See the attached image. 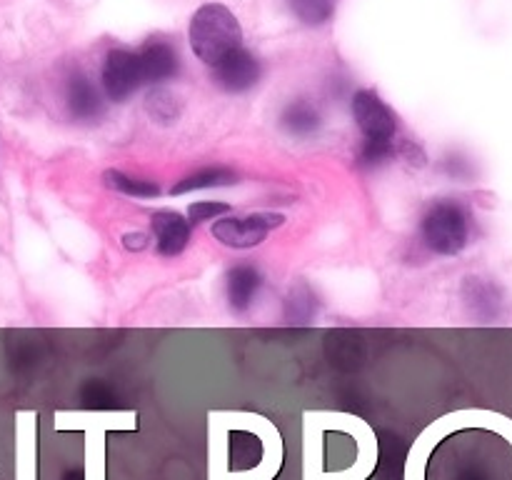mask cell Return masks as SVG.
<instances>
[{
    "label": "cell",
    "mask_w": 512,
    "mask_h": 480,
    "mask_svg": "<svg viewBox=\"0 0 512 480\" xmlns=\"http://www.w3.org/2000/svg\"><path fill=\"white\" fill-rule=\"evenodd\" d=\"M213 80L225 93H245L260 80V63L250 50L240 45L213 65Z\"/></svg>",
    "instance_id": "obj_6"
},
{
    "label": "cell",
    "mask_w": 512,
    "mask_h": 480,
    "mask_svg": "<svg viewBox=\"0 0 512 480\" xmlns=\"http://www.w3.org/2000/svg\"><path fill=\"white\" fill-rule=\"evenodd\" d=\"M353 118L365 140H393L398 133V118L390 110V105L373 90L355 93Z\"/></svg>",
    "instance_id": "obj_5"
},
{
    "label": "cell",
    "mask_w": 512,
    "mask_h": 480,
    "mask_svg": "<svg viewBox=\"0 0 512 480\" xmlns=\"http://www.w3.org/2000/svg\"><path fill=\"white\" fill-rule=\"evenodd\" d=\"M238 183V175L233 173L225 165H210V168L198 170L195 175H188L185 180H180L178 185H173V195L190 193V190H205V188H223V185Z\"/></svg>",
    "instance_id": "obj_13"
},
{
    "label": "cell",
    "mask_w": 512,
    "mask_h": 480,
    "mask_svg": "<svg viewBox=\"0 0 512 480\" xmlns=\"http://www.w3.org/2000/svg\"><path fill=\"white\" fill-rule=\"evenodd\" d=\"M263 275L253 263H238L228 270V300L235 313H245L258 295Z\"/></svg>",
    "instance_id": "obj_10"
},
{
    "label": "cell",
    "mask_w": 512,
    "mask_h": 480,
    "mask_svg": "<svg viewBox=\"0 0 512 480\" xmlns=\"http://www.w3.org/2000/svg\"><path fill=\"white\" fill-rule=\"evenodd\" d=\"M405 143L398 145L395 140H365L360 145V153H358V163L363 168H375V165L385 163V160H393L395 155L403 153Z\"/></svg>",
    "instance_id": "obj_17"
},
{
    "label": "cell",
    "mask_w": 512,
    "mask_h": 480,
    "mask_svg": "<svg viewBox=\"0 0 512 480\" xmlns=\"http://www.w3.org/2000/svg\"><path fill=\"white\" fill-rule=\"evenodd\" d=\"M280 213H253L243 218H223L213 225L215 240L228 248H255L268 238V233L283 225Z\"/></svg>",
    "instance_id": "obj_3"
},
{
    "label": "cell",
    "mask_w": 512,
    "mask_h": 480,
    "mask_svg": "<svg viewBox=\"0 0 512 480\" xmlns=\"http://www.w3.org/2000/svg\"><path fill=\"white\" fill-rule=\"evenodd\" d=\"M230 210L228 203H193L188 208L190 223H205V220L220 218Z\"/></svg>",
    "instance_id": "obj_20"
},
{
    "label": "cell",
    "mask_w": 512,
    "mask_h": 480,
    "mask_svg": "<svg viewBox=\"0 0 512 480\" xmlns=\"http://www.w3.org/2000/svg\"><path fill=\"white\" fill-rule=\"evenodd\" d=\"M140 70H143V83H163L178 75L180 58L178 50L165 40H148L138 53Z\"/></svg>",
    "instance_id": "obj_9"
},
{
    "label": "cell",
    "mask_w": 512,
    "mask_h": 480,
    "mask_svg": "<svg viewBox=\"0 0 512 480\" xmlns=\"http://www.w3.org/2000/svg\"><path fill=\"white\" fill-rule=\"evenodd\" d=\"M123 245L128 250H143L148 245V235L145 233H125L123 235Z\"/></svg>",
    "instance_id": "obj_21"
},
{
    "label": "cell",
    "mask_w": 512,
    "mask_h": 480,
    "mask_svg": "<svg viewBox=\"0 0 512 480\" xmlns=\"http://www.w3.org/2000/svg\"><path fill=\"white\" fill-rule=\"evenodd\" d=\"M295 18L305 25H323L333 18L335 0H288Z\"/></svg>",
    "instance_id": "obj_16"
},
{
    "label": "cell",
    "mask_w": 512,
    "mask_h": 480,
    "mask_svg": "<svg viewBox=\"0 0 512 480\" xmlns=\"http://www.w3.org/2000/svg\"><path fill=\"white\" fill-rule=\"evenodd\" d=\"M103 180L108 188L118 190V193L130 195V198H158L160 195V185L153 183V180H143V178H133V175L123 173V170H105Z\"/></svg>",
    "instance_id": "obj_14"
},
{
    "label": "cell",
    "mask_w": 512,
    "mask_h": 480,
    "mask_svg": "<svg viewBox=\"0 0 512 480\" xmlns=\"http://www.w3.org/2000/svg\"><path fill=\"white\" fill-rule=\"evenodd\" d=\"M493 285L483 283L480 278H468V285H465V298H468L470 305H475L480 315H493L495 313V305L498 303H490V295L493 293Z\"/></svg>",
    "instance_id": "obj_19"
},
{
    "label": "cell",
    "mask_w": 512,
    "mask_h": 480,
    "mask_svg": "<svg viewBox=\"0 0 512 480\" xmlns=\"http://www.w3.org/2000/svg\"><path fill=\"white\" fill-rule=\"evenodd\" d=\"M263 440L255 433H248V430H235L228 440V460L230 468H235L238 473H248L255 465H260L263 460Z\"/></svg>",
    "instance_id": "obj_11"
},
{
    "label": "cell",
    "mask_w": 512,
    "mask_h": 480,
    "mask_svg": "<svg viewBox=\"0 0 512 480\" xmlns=\"http://www.w3.org/2000/svg\"><path fill=\"white\" fill-rule=\"evenodd\" d=\"M148 113L150 118L158 120L160 125H170L178 120V103H175V95L165 88H155L148 95Z\"/></svg>",
    "instance_id": "obj_18"
},
{
    "label": "cell",
    "mask_w": 512,
    "mask_h": 480,
    "mask_svg": "<svg viewBox=\"0 0 512 480\" xmlns=\"http://www.w3.org/2000/svg\"><path fill=\"white\" fill-rule=\"evenodd\" d=\"M240 40H243V30H240L238 18L225 5L208 3L195 10L190 20V45L200 60L215 65L228 53L238 50Z\"/></svg>",
    "instance_id": "obj_1"
},
{
    "label": "cell",
    "mask_w": 512,
    "mask_h": 480,
    "mask_svg": "<svg viewBox=\"0 0 512 480\" xmlns=\"http://www.w3.org/2000/svg\"><path fill=\"white\" fill-rule=\"evenodd\" d=\"M150 228L155 233V245L163 258H175L190 243V220H185L173 210H160L150 218Z\"/></svg>",
    "instance_id": "obj_8"
},
{
    "label": "cell",
    "mask_w": 512,
    "mask_h": 480,
    "mask_svg": "<svg viewBox=\"0 0 512 480\" xmlns=\"http://www.w3.org/2000/svg\"><path fill=\"white\" fill-rule=\"evenodd\" d=\"M65 103H68V113L78 123H98L105 115V103L100 98V90L83 73H75L68 78Z\"/></svg>",
    "instance_id": "obj_7"
},
{
    "label": "cell",
    "mask_w": 512,
    "mask_h": 480,
    "mask_svg": "<svg viewBox=\"0 0 512 480\" xmlns=\"http://www.w3.org/2000/svg\"><path fill=\"white\" fill-rule=\"evenodd\" d=\"M423 243L438 255H458L470 240V213L455 200H438L420 223Z\"/></svg>",
    "instance_id": "obj_2"
},
{
    "label": "cell",
    "mask_w": 512,
    "mask_h": 480,
    "mask_svg": "<svg viewBox=\"0 0 512 480\" xmlns=\"http://www.w3.org/2000/svg\"><path fill=\"white\" fill-rule=\"evenodd\" d=\"M280 125L295 138H308V135L318 133L320 113L310 100H293L280 115Z\"/></svg>",
    "instance_id": "obj_12"
},
{
    "label": "cell",
    "mask_w": 512,
    "mask_h": 480,
    "mask_svg": "<svg viewBox=\"0 0 512 480\" xmlns=\"http://www.w3.org/2000/svg\"><path fill=\"white\" fill-rule=\"evenodd\" d=\"M315 310H318V298L305 283L295 285L285 298V320L290 325H308L315 318Z\"/></svg>",
    "instance_id": "obj_15"
},
{
    "label": "cell",
    "mask_w": 512,
    "mask_h": 480,
    "mask_svg": "<svg viewBox=\"0 0 512 480\" xmlns=\"http://www.w3.org/2000/svg\"><path fill=\"white\" fill-rule=\"evenodd\" d=\"M140 85H143V70H140L138 53L125 48L110 50L103 63V88L108 98L125 103Z\"/></svg>",
    "instance_id": "obj_4"
}]
</instances>
